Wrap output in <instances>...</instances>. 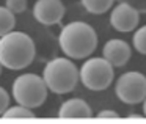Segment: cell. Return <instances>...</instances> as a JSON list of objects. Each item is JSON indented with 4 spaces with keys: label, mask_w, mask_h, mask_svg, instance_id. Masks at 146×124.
Masks as SVG:
<instances>
[{
    "label": "cell",
    "mask_w": 146,
    "mask_h": 124,
    "mask_svg": "<svg viewBox=\"0 0 146 124\" xmlns=\"http://www.w3.org/2000/svg\"><path fill=\"white\" fill-rule=\"evenodd\" d=\"M60 49L72 60L86 58L98 47V35L94 29L86 22H71L64 25L58 36Z\"/></svg>",
    "instance_id": "obj_1"
},
{
    "label": "cell",
    "mask_w": 146,
    "mask_h": 124,
    "mask_svg": "<svg viewBox=\"0 0 146 124\" xmlns=\"http://www.w3.org/2000/svg\"><path fill=\"white\" fill-rule=\"evenodd\" d=\"M36 54L35 41L24 32H10L0 38V61L8 69H24Z\"/></svg>",
    "instance_id": "obj_2"
},
{
    "label": "cell",
    "mask_w": 146,
    "mask_h": 124,
    "mask_svg": "<svg viewBox=\"0 0 146 124\" xmlns=\"http://www.w3.org/2000/svg\"><path fill=\"white\" fill-rule=\"evenodd\" d=\"M42 77L46 85L55 94H66L76 88L80 79V72L77 66L68 58L58 57L50 60L42 71Z\"/></svg>",
    "instance_id": "obj_3"
},
{
    "label": "cell",
    "mask_w": 146,
    "mask_h": 124,
    "mask_svg": "<svg viewBox=\"0 0 146 124\" xmlns=\"http://www.w3.org/2000/svg\"><path fill=\"white\" fill-rule=\"evenodd\" d=\"M13 97L17 104L30 108H38L47 97V85L44 77L36 74H22L13 82Z\"/></svg>",
    "instance_id": "obj_4"
},
{
    "label": "cell",
    "mask_w": 146,
    "mask_h": 124,
    "mask_svg": "<svg viewBox=\"0 0 146 124\" xmlns=\"http://www.w3.org/2000/svg\"><path fill=\"white\" fill-rule=\"evenodd\" d=\"M113 64L107 58H88L80 68V82L91 91H102L113 82Z\"/></svg>",
    "instance_id": "obj_5"
},
{
    "label": "cell",
    "mask_w": 146,
    "mask_h": 124,
    "mask_svg": "<svg viewBox=\"0 0 146 124\" xmlns=\"http://www.w3.org/2000/svg\"><path fill=\"white\" fill-rule=\"evenodd\" d=\"M115 94L124 104L135 105L146 99V77L141 72L129 71L118 77Z\"/></svg>",
    "instance_id": "obj_6"
},
{
    "label": "cell",
    "mask_w": 146,
    "mask_h": 124,
    "mask_svg": "<svg viewBox=\"0 0 146 124\" xmlns=\"http://www.w3.org/2000/svg\"><path fill=\"white\" fill-rule=\"evenodd\" d=\"M140 22V14L132 5L121 2L111 10L110 13V24L115 30L121 33L132 32L133 29H137Z\"/></svg>",
    "instance_id": "obj_7"
},
{
    "label": "cell",
    "mask_w": 146,
    "mask_h": 124,
    "mask_svg": "<svg viewBox=\"0 0 146 124\" xmlns=\"http://www.w3.org/2000/svg\"><path fill=\"white\" fill-rule=\"evenodd\" d=\"M33 16L42 25H57L64 16V5L61 0H36Z\"/></svg>",
    "instance_id": "obj_8"
},
{
    "label": "cell",
    "mask_w": 146,
    "mask_h": 124,
    "mask_svg": "<svg viewBox=\"0 0 146 124\" xmlns=\"http://www.w3.org/2000/svg\"><path fill=\"white\" fill-rule=\"evenodd\" d=\"M130 46L123 39H110L104 44L102 54L115 68H121L130 60Z\"/></svg>",
    "instance_id": "obj_9"
},
{
    "label": "cell",
    "mask_w": 146,
    "mask_h": 124,
    "mask_svg": "<svg viewBox=\"0 0 146 124\" xmlns=\"http://www.w3.org/2000/svg\"><path fill=\"white\" fill-rule=\"evenodd\" d=\"M91 108L83 99L74 97L63 102L58 110L60 118H90L91 116Z\"/></svg>",
    "instance_id": "obj_10"
},
{
    "label": "cell",
    "mask_w": 146,
    "mask_h": 124,
    "mask_svg": "<svg viewBox=\"0 0 146 124\" xmlns=\"http://www.w3.org/2000/svg\"><path fill=\"white\" fill-rule=\"evenodd\" d=\"M14 24H16V14L7 7H0V38L13 32Z\"/></svg>",
    "instance_id": "obj_11"
},
{
    "label": "cell",
    "mask_w": 146,
    "mask_h": 124,
    "mask_svg": "<svg viewBox=\"0 0 146 124\" xmlns=\"http://www.w3.org/2000/svg\"><path fill=\"white\" fill-rule=\"evenodd\" d=\"M82 5L88 13L104 14L113 5V0H82Z\"/></svg>",
    "instance_id": "obj_12"
},
{
    "label": "cell",
    "mask_w": 146,
    "mask_h": 124,
    "mask_svg": "<svg viewBox=\"0 0 146 124\" xmlns=\"http://www.w3.org/2000/svg\"><path fill=\"white\" fill-rule=\"evenodd\" d=\"M3 118H33L32 108L25 105H16V107H8L3 113Z\"/></svg>",
    "instance_id": "obj_13"
},
{
    "label": "cell",
    "mask_w": 146,
    "mask_h": 124,
    "mask_svg": "<svg viewBox=\"0 0 146 124\" xmlns=\"http://www.w3.org/2000/svg\"><path fill=\"white\" fill-rule=\"evenodd\" d=\"M132 42H133V47H135L137 52L146 55V25L140 27V29L135 32Z\"/></svg>",
    "instance_id": "obj_14"
},
{
    "label": "cell",
    "mask_w": 146,
    "mask_h": 124,
    "mask_svg": "<svg viewBox=\"0 0 146 124\" xmlns=\"http://www.w3.org/2000/svg\"><path fill=\"white\" fill-rule=\"evenodd\" d=\"M7 8L14 14H21L27 10V0H7Z\"/></svg>",
    "instance_id": "obj_15"
},
{
    "label": "cell",
    "mask_w": 146,
    "mask_h": 124,
    "mask_svg": "<svg viewBox=\"0 0 146 124\" xmlns=\"http://www.w3.org/2000/svg\"><path fill=\"white\" fill-rule=\"evenodd\" d=\"M10 105V94L7 93V90L0 86V116H3L5 110Z\"/></svg>",
    "instance_id": "obj_16"
},
{
    "label": "cell",
    "mask_w": 146,
    "mask_h": 124,
    "mask_svg": "<svg viewBox=\"0 0 146 124\" xmlns=\"http://www.w3.org/2000/svg\"><path fill=\"white\" fill-rule=\"evenodd\" d=\"M98 116L99 118H118V115L113 110H101L98 113Z\"/></svg>",
    "instance_id": "obj_17"
},
{
    "label": "cell",
    "mask_w": 146,
    "mask_h": 124,
    "mask_svg": "<svg viewBox=\"0 0 146 124\" xmlns=\"http://www.w3.org/2000/svg\"><path fill=\"white\" fill-rule=\"evenodd\" d=\"M143 113H145V116H146V99L143 101Z\"/></svg>",
    "instance_id": "obj_18"
},
{
    "label": "cell",
    "mask_w": 146,
    "mask_h": 124,
    "mask_svg": "<svg viewBox=\"0 0 146 124\" xmlns=\"http://www.w3.org/2000/svg\"><path fill=\"white\" fill-rule=\"evenodd\" d=\"M2 66H3V64H2V61H0V74H2Z\"/></svg>",
    "instance_id": "obj_19"
}]
</instances>
